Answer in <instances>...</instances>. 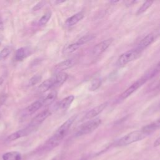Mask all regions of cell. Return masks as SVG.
Returning <instances> with one entry per match:
<instances>
[{"label":"cell","instance_id":"obj_1","mask_svg":"<svg viewBox=\"0 0 160 160\" xmlns=\"http://www.w3.org/2000/svg\"><path fill=\"white\" fill-rule=\"evenodd\" d=\"M76 115H74L66 121L54 132V134L44 143L42 149L48 151L58 146L67 134L71 125L76 120Z\"/></svg>","mask_w":160,"mask_h":160},{"label":"cell","instance_id":"obj_2","mask_svg":"<svg viewBox=\"0 0 160 160\" xmlns=\"http://www.w3.org/2000/svg\"><path fill=\"white\" fill-rule=\"evenodd\" d=\"M149 134L142 131V130H136L129 132L124 135L116 142V145L118 146H124L133 142L141 141L146 138Z\"/></svg>","mask_w":160,"mask_h":160},{"label":"cell","instance_id":"obj_3","mask_svg":"<svg viewBox=\"0 0 160 160\" xmlns=\"http://www.w3.org/2000/svg\"><path fill=\"white\" fill-rule=\"evenodd\" d=\"M101 123V120L99 118L92 119L89 120L78 127L77 129L75 135L76 136H81L87 134H89L94 131L98 128Z\"/></svg>","mask_w":160,"mask_h":160},{"label":"cell","instance_id":"obj_4","mask_svg":"<svg viewBox=\"0 0 160 160\" xmlns=\"http://www.w3.org/2000/svg\"><path fill=\"white\" fill-rule=\"evenodd\" d=\"M140 53L136 49L129 50L120 55L118 59V64L119 66H124L135 59Z\"/></svg>","mask_w":160,"mask_h":160},{"label":"cell","instance_id":"obj_5","mask_svg":"<svg viewBox=\"0 0 160 160\" xmlns=\"http://www.w3.org/2000/svg\"><path fill=\"white\" fill-rule=\"evenodd\" d=\"M148 79L146 77V76L144 75L143 77H142L139 79L137 80L136 82H134L132 84H131L128 89H126L121 94V99H126L128 97H129L131 94H132L138 88H139L142 84H144L148 81Z\"/></svg>","mask_w":160,"mask_h":160},{"label":"cell","instance_id":"obj_6","mask_svg":"<svg viewBox=\"0 0 160 160\" xmlns=\"http://www.w3.org/2000/svg\"><path fill=\"white\" fill-rule=\"evenodd\" d=\"M112 41H113V38H110L97 44L92 50V54L94 56H99L100 54L103 53L110 46Z\"/></svg>","mask_w":160,"mask_h":160},{"label":"cell","instance_id":"obj_7","mask_svg":"<svg viewBox=\"0 0 160 160\" xmlns=\"http://www.w3.org/2000/svg\"><path fill=\"white\" fill-rule=\"evenodd\" d=\"M51 114V112L49 110H44L38 115H36L31 121L29 124V126L31 127L32 129H35L38 126H39L44 120Z\"/></svg>","mask_w":160,"mask_h":160},{"label":"cell","instance_id":"obj_8","mask_svg":"<svg viewBox=\"0 0 160 160\" xmlns=\"http://www.w3.org/2000/svg\"><path fill=\"white\" fill-rule=\"evenodd\" d=\"M76 59L75 58H69L57 64L54 68V71L56 72H61L64 70L68 69L75 65Z\"/></svg>","mask_w":160,"mask_h":160},{"label":"cell","instance_id":"obj_9","mask_svg":"<svg viewBox=\"0 0 160 160\" xmlns=\"http://www.w3.org/2000/svg\"><path fill=\"white\" fill-rule=\"evenodd\" d=\"M34 130V129H32L31 127L28 126H27L26 128H25L24 129L18 130V131L12 133L11 134H10L6 138V141H12L16 140V139H18L19 138H22V137L28 136L31 132H32Z\"/></svg>","mask_w":160,"mask_h":160},{"label":"cell","instance_id":"obj_10","mask_svg":"<svg viewBox=\"0 0 160 160\" xmlns=\"http://www.w3.org/2000/svg\"><path fill=\"white\" fill-rule=\"evenodd\" d=\"M108 102H104L89 110L84 116L85 119H91L100 114L108 106Z\"/></svg>","mask_w":160,"mask_h":160},{"label":"cell","instance_id":"obj_11","mask_svg":"<svg viewBox=\"0 0 160 160\" xmlns=\"http://www.w3.org/2000/svg\"><path fill=\"white\" fill-rule=\"evenodd\" d=\"M154 39H155V36L154 35V34L152 33L148 34L139 42V43L138 44L136 49L141 52L142 50H144L148 46H149L154 41Z\"/></svg>","mask_w":160,"mask_h":160},{"label":"cell","instance_id":"obj_12","mask_svg":"<svg viewBox=\"0 0 160 160\" xmlns=\"http://www.w3.org/2000/svg\"><path fill=\"white\" fill-rule=\"evenodd\" d=\"M159 128H160V118L156 119V121L152 122L151 123L148 125H146L142 128L141 130L149 135L150 134H151L152 132H153L154 131H156Z\"/></svg>","mask_w":160,"mask_h":160},{"label":"cell","instance_id":"obj_13","mask_svg":"<svg viewBox=\"0 0 160 160\" xmlns=\"http://www.w3.org/2000/svg\"><path fill=\"white\" fill-rule=\"evenodd\" d=\"M68 78V74L64 72H58L56 75H54L53 77H52L54 82V88L58 87L62 85L67 80Z\"/></svg>","mask_w":160,"mask_h":160},{"label":"cell","instance_id":"obj_14","mask_svg":"<svg viewBox=\"0 0 160 160\" xmlns=\"http://www.w3.org/2000/svg\"><path fill=\"white\" fill-rule=\"evenodd\" d=\"M42 106V99L36 101L31 103L25 109V113L28 115L32 114Z\"/></svg>","mask_w":160,"mask_h":160},{"label":"cell","instance_id":"obj_15","mask_svg":"<svg viewBox=\"0 0 160 160\" xmlns=\"http://www.w3.org/2000/svg\"><path fill=\"white\" fill-rule=\"evenodd\" d=\"M84 17V14L82 12H78L73 16L68 18L65 21V25L67 26H72L79 22Z\"/></svg>","mask_w":160,"mask_h":160},{"label":"cell","instance_id":"obj_16","mask_svg":"<svg viewBox=\"0 0 160 160\" xmlns=\"http://www.w3.org/2000/svg\"><path fill=\"white\" fill-rule=\"evenodd\" d=\"M52 88H54V82H53L52 78H51L43 81L39 86L38 90L41 92H44Z\"/></svg>","mask_w":160,"mask_h":160},{"label":"cell","instance_id":"obj_17","mask_svg":"<svg viewBox=\"0 0 160 160\" xmlns=\"http://www.w3.org/2000/svg\"><path fill=\"white\" fill-rule=\"evenodd\" d=\"M29 54V50L26 48H19L15 54V59L17 61H21Z\"/></svg>","mask_w":160,"mask_h":160},{"label":"cell","instance_id":"obj_18","mask_svg":"<svg viewBox=\"0 0 160 160\" xmlns=\"http://www.w3.org/2000/svg\"><path fill=\"white\" fill-rule=\"evenodd\" d=\"M74 99V96L72 95H70L64 98L58 103V108L61 109H68L70 106L71 103L73 102Z\"/></svg>","mask_w":160,"mask_h":160},{"label":"cell","instance_id":"obj_19","mask_svg":"<svg viewBox=\"0 0 160 160\" xmlns=\"http://www.w3.org/2000/svg\"><path fill=\"white\" fill-rule=\"evenodd\" d=\"M2 158L3 160H21V155L18 151H9L4 153Z\"/></svg>","mask_w":160,"mask_h":160},{"label":"cell","instance_id":"obj_20","mask_svg":"<svg viewBox=\"0 0 160 160\" xmlns=\"http://www.w3.org/2000/svg\"><path fill=\"white\" fill-rule=\"evenodd\" d=\"M81 46H82L78 41L74 42L73 43H71L67 45L63 49L62 52L64 54H71L76 50H78Z\"/></svg>","mask_w":160,"mask_h":160},{"label":"cell","instance_id":"obj_21","mask_svg":"<svg viewBox=\"0 0 160 160\" xmlns=\"http://www.w3.org/2000/svg\"><path fill=\"white\" fill-rule=\"evenodd\" d=\"M57 97V92L56 91H51L44 98L42 99V106H48L51 104Z\"/></svg>","mask_w":160,"mask_h":160},{"label":"cell","instance_id":"obj_22","mask_svg":"<svg viewBox=\"0 0 160 160\" xmlns=\"http://www.w3.org/2000/svg\"><path fill=\"white\" fill-rule=\"evenodd\" d=\"M160 73V61L156 65V66L151 71H149L147 74H145L148 79H151Z\"/></svg>","mask_w":160,"mask_h":160},{"label":"cell","instance_id":"obj_23","mask_svg":"<svg viewBox=\"0 0 160 160\" xmlns=\"http://www.w3.org/2000/svg\"><path fill=\"white\" fill-rule=\"evenodd\" d=\"M152 3H153V1H145L140 6V8L138 9V10L136 12V14L139 15V14L144 12L146 10H148L151 6Z\"/></svg>","mask_w":160,"mask_h":160},{"label":"cell","instance_id":"obj_24","mask_svg":"<svg viewBox=\"0 0 160 160\" xmlns=\"http://www.w3.org/2000/svg\"><path fill=\"white\" fill-rule=\"evenodd\" d=\"M12 48L10 46H6L0 51V61L6 59L11 53Z\"/></svg>","mask_w":160,"mask_h":160},{"label":"cell","instance_id":"obj_25","mask_svg":"<svg viewBox=\"0 0 160 160\" xmlns=\"http://www.w3.org/2000/svg\"><path fill=\"white\" fill-rule=\"evenodd\" d=\"M51 11H48L47 12H46L39 19V26H44L46 25L48 22L49 21V20L50 19L51 17Z\"/></svg>","mask_w":160,"mask_h":160},{"label":"cell","instance_id":"obj_26","mask_svg":"<svg viewBox=\"0 0 160 160\" xmlns=\"http://www.w3.org/2000/svg\"><path fill=\"white\" fill-rule=\"evenodd\" d=\"M101 82H102V81L100 79H94L90 85L89 90L90 91H95V90L98 89L100 87Z\"/></svg>","mask_w":160,"mask_h":160},{"label":"cell","instance_id":"obj_27","mask_svg":"<svg viewBox=\"0 0 160 160\" xmlns=\"http://www.w3.org/2000/svg\"><path fill=\"white\" fill-rule=\"evenodd\" d=\"M42 79V77L40 75H35L34 76H32L29 81V82H28V85L29 86H34V85H36V84H38V82H40V81Z\"/></svg>","mask_w":160,"mask_h":160},{"label":"cell","instance_id":"obj_28","mask_svg":"<svg viewBox=\"0 0 160 160\" xmlns=\"http://www.w3.org/2000/svg\"><path fill=\"white\" fill-rule=\"evenodd\" d=\"M44 1H39L37 4H36L34 5V6L32 8V11H38L40 9H41L44 6Z\"/></svg>","mask_w":160,"mask_h":160},{"label":"cell","instance_id":"obj_29","mask_svg":"<svg viewBox=\"0 0 160 160\" xmlns=\"http://www.w3.org/2000/svg\"><path fill=\"white\" fill-rule=\"evenodd\" d=\"M8 98V95L6 93L0 94V107H1Z\"/></svg>","mask_w":160,"mask_h":160},{"label":"cell","instance_id":"obj_30","mask_svg":"<svg viewBox=\"0 0 160 160\" xmlns=\"http://www.w3.org/2000/svg\"><path fill=\"white\" fill-rule=\"evenodd\" d=\"M160 146V136L156 139V141H154V147H157V146Z\"/></svg>","mask_w":160,"mask_h":160},{"label":"cell","instance_id":"obj_31","mask_svg":"<svg viewBox=\"0 0 160 160\" xmlns=\"http://www.w3.org/2000/svg\"><path fill=\"white\" fill-rule=\"evenodd\" d=\"M3 29H4V23L1 17L0 16V30H3Z\"/></svg>","mask_w":160,"mask_h":160},{"label":"cell","instance_id":"obj_32","mask_svg":"<svg viewBox=\"0 0 160 160\" xmlns=\"http://www.w3.org/2000/svg\"><path fill=\"white\" fill-rule=\"evenodd\" d=\"M3 81H4V79H3V78H0V86H1V85L2 84Z\"/></svg>","mask_w":160,"mask_h":160},{"label":"cell","instance_id":"obj_33","mask_svg":"<svg viewBox=\"0 0 160 160\" xmlns=\"http://www.w3.org/2000/svg\"><path fill=\"white\" fill-rule=\"evenodd\" d=\"M51 160H57V158H53V159H52Z\"/></svg>","mask_w":160,"mask_h":160},{"label":"cell","instance_id":"obj_34","mask_svg":"<svg viewBox=\"0 0 160 160\" xmlns=\"http://www.w3.org/2000/svg\"><path fill=\"white\" fill-rule=\"evenodd\" d=\"M1 39H0V44H1Z\"/></svg>","mask_w":160,"mask_h":160},{"label":"cell","instance_id":"obj_35","mask_svg":"<svg viewBox=\"0 0 160 160\" xmlns=\"http://www.w3.org/2000/svg\"><path fill=\"white\" fill-rule=\"evenodd\" d=\"M159 106H160V103H159Z\"/></svg>","mask_w":160,"mask_h":160},{"label":"cell","instance_id":"obj_36","mask_svg":"<svg viewBox=\"0 0 160 160\" xmlns=\"http://www.w3.org/2000/svg\"></svg>","mask_w":160,"mask_h":160}]
</instances>
